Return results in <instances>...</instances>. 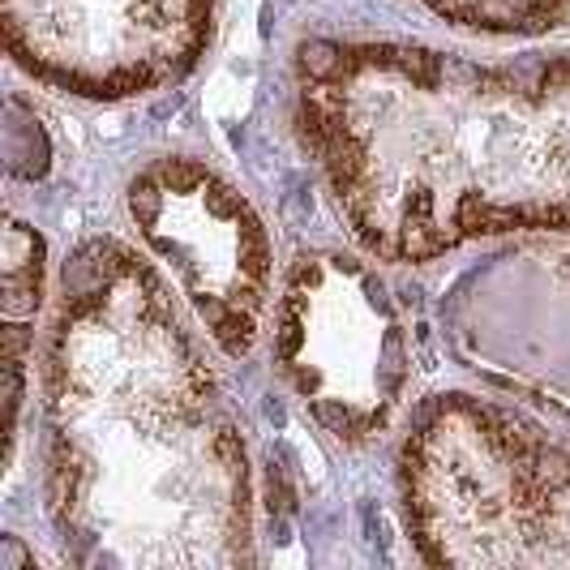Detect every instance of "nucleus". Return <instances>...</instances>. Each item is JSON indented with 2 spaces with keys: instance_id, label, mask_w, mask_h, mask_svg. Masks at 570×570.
Here are the masks:
<instances>
[{
  "instance_id": "nucleus-7",
  "label": "nucleus",
  "mask_w": 570,
  "mask_h": 570,
  "mask_svg": "<svg viewBox=\"0 0 570 570\" xmlns=\"http://www.w3.org/2000/svg\"><path fill=\"white\" fill-rule=\"evenodd\" d=\"M451 27L476 35H544L562 27L570 0H421Z\"/></svg>"
},
{
  "instance_id": "nucleus-3",
  "label": "nucleus",
  "mask_w": 570,
  "mask_h": 570,
  "mask_svg": "<svg viewBox=\"0 0 570 570\" xmlns=\"http://www.w3.org/2000/svg\"><path fill=\"white\" fill-rule=\"evenodd\" d=\"M400 502L433 567H570V442L507 403H421L400 446Z\"/></svg>"
},
{
  "instance_id": "nucleus-6",
  "label": "nucleus",
  "mask_w": 570,
  "mask_h": 570,
  "mask_svg": "<svg viewBox=\"0 0 570 570\" xmlns=\"http://www.w3.org/2000/svg\"><path fill=\"white\" fill-rule=\"evenodd\" d=\"M4 48L35 82L134 99L198 69L219 0H0Z\"/></svg>"
},
{
  "instance_id": "nucleus-8",
  "label": "nucleus",
  "mask_w": 570,
  "mask_h": 570,
  "mask_svg": "<svg viewBox=\"0 0 570 570\" xmlns=\"http://www.w3.org/2000/svg\"><path fill=\"white\" fill-rule=\"evenodd\" d=\"M43 301V240L22 219L4 228V317L30 322Z\"/></svg>"
},
{
  "instance_id": "nucleus-1",
  "label": "nucleus",
  "mask_w": 570,
  "mask_h": 570,
  "mask_svg": "<svg viewBox=\"0 0 570 570\" xmlns=\"http://www.w3.org/2000/svg\"><path fill=\"white\" fill-rule=\"evenodd\" d=\"M43 493L86 570L240 567L254 476L224 386L159 271L112 236L65 262L43 356Z\"/></svg>"
},
{
  "instance_id": "nucleus-5",
  "label": "nucleus",
  "mask_w": 570,
  "mask_h": 570,
  "mask_svg": "<svg viewBox=\"0 0 570 570\" xmlns=\"http://www.w3.org/2000/svg\"><path fill=\"white\" fill-rule=\"evenodd\" d=\"M125 202L142 245L171 271L202 331L219 352L249 356L275 279V249L254 202L189 155L146 164Z\"/></svg>"
},
{
  "instance_id": "nucleus-2",
  "label": "nucleus",
  "mask_w": 570,
  "mask_h": 570,
  "mask_svg": "<svg viewBox=\"0 0 570 570\" xmlns=\"http://www.w3.org/2000/svg\"><path fill=\"white\" fill-rule=\"evenodd\" d=\"M292 125L377 262L421 266L507 232L570 236V52L459 57L391 39H309Z\"/></svg>"
},
{
  "instance_id": "nucleus-4",
  "label": "nucleus",
  "mask_w": 570,
  "mask_h": 570,
  "mask_svg": "<svg viewBox=\"0 0 570 570\" xmlns=\"http://www.w3.org/2000/svg\"><path fill=\"white\" fill-rule=\"evenodd\" d=\"M275 361L314 421L356 446L395 421L412 356L403 317L370 262L305 254L275 309Z\"/></svg>"
}]
</instances>
